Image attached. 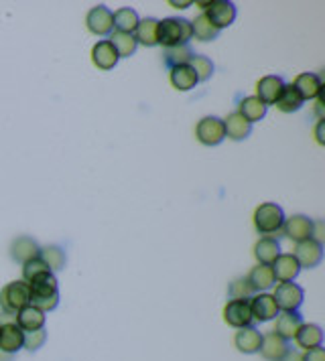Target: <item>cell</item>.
Segmentation results:
<instances>
[{
  "label": "cell",
  "instance_id": "29",
  "mask_svg": "<svg viewBox=\"0 0 325 361\" xmlns=\"http://www.w3.org/2000/svg\"><path fill=\"white\" fill-rule=\"evenodd\" d=\"M274 106H277L281 112L291 114V112H297V110L303 106V97L299 95V92L295 90V86L291 83V86H285V88H283V92L279 95V100L274 102Z\"/></svg>",
  "mask_w": 325,
  "mask_h": 361
},
{
  "label": "cell",
  "instance_id": "37",
  "mask_svg": "<svg viewBox=\"0 0 325 361\" xmlns=\"http://www.w3.org/2000/svg\"><path fill=\"white\" fill-rule=\"evenodd\" d=\"M187 65L195 71L197 81H208L211 77V74H213V63H211V59H208L206 55H193Z\"/></svg>",
  "mask_w": 325,
  "mask_h": 361
},
{
  "label": "cell",
  "instance_id": "1",
  "mask_svg": "<svg viewBox=\"0 0 325 361\" xmlns=\"http://www.w3.org/2000/svg\"><path fill=\"white\" fill-rule=\"evenodd\" d=\"M190 39H193V29L190 20L175 19V17L159 20L157 45H163V49L177 47V45H187Z\"/></svg>",
  "mask_w": 325,
  "mask_h": 361
},
{
  "label": "cell",
  "instance_id": "8",
  "mask_svg": "<svg viewBox=\"0 0 325 361\" xmlns=\"http://www.w3.org/2000/svg\"><path fill=\"white\" fill-rule=\"evenodd\" d=\"M224 321L234 329L252 327L254 319H252L248 301H234V299L228 301V304L224 306Z\"/></svg>",
  "mask_w": 325,
  "mask_h": 361
},
{
  "label": "cell",
  "instance_id": "14",
  "mask_svg": "<svg viewBox=\"0 0 325 361\" xmlns=\"http://www.w3.org/2000/svg\"><path fill=\"white\" fill-rule=\"evenodd\" d=\"M299 272H301V266L293 254H281L272 264L274 280H279V282H293L299 276Z\"/></svg>",
  "mask_w": 325,
  "mask_h": 361
},
{
  "label": "cell",
  "instance_id": "10",
  "mask_svg": "<svg viewBox=\"0 0 325 361\" xmlns=\"http://www.w3.org/2000/svg\"><path fill=\"white\" fill-rule=\"evenodd\" d=\"M204 15L210 19V22L218 31H222V29L230 27L236 19V6L232 2H226V0H215V2H210L208 11Z\"/></svg>",
  "mask_w": 325,
  "mask_h": 361
},
{
  "label": "cell",
  "instance_id": "33",
  "mask_svg": "<svg viewBox=\"0 0 325 361\" xmlns=\"http://www.w3.org/2000/svg\"><path fill=\"white\" fill-rule=\"evenodd\" d=\"M192 29L193 37L197 39V41H201V43H210V41L218 39V35H220V31L211 25L210 19L204 13L199 17H195V20L192 22Z\"/></svg>",
  "mask_w": 325,
  "mask_h": 361
},
{
  "label": "cell",
  "instance_id": "25",
  "mask_svg": "<svg viewBox=\"0 0 325 361\" xmlns=\"http://www.w3.org/2000/svg\"><path fill=\"white\" fill-rule=\"evenodd\" d=\"M281 256V246L277 240H270V238H260L256 244H254V258L258 260V264H265V266H272L274 260Z\"/></svg>",
  "mask_w": 325,
  "mask_h": 361
},
{
  "label": "cell",
  "instance_id": "20",
  "mask_svg": "<svg viewBox=\"0 0 325 361\" xmlns=\"http://www.w3.org/2000/svg\"><path fill=\"white\" fill-rule=\"evenodd\" d=\"M15 323L19 325L22 333L37 331V329H43V325H45V313L35 308V306H31V304H27L25 308H20L19 313L15 315Z\"/></svg>",
  "mask_w": 325,
  "mask_h": 361
},
{
  "label": "cell",
  "instance_id": "23",
  "mask_svg": "<svg viewBox=\"0 0 325 361\" xmlns=\"http://www.w3.org/2000/svg\"><path fill=\"white\" fill-rule=\"evenodd\" d=\"M295 341H297V347L305 349V351H311V349H317L321 347L324 343V333H321V327L319 325H301V329L297 331L295 335Z\"/></svg>",
  "mask_w": 325,
  "mask_h": 361
},
{
  "label": "cell",
  "instance_id": "36",
  "mask_svg": "<svg viewBox=\"0 0 325 361\" xmlns=\"http://www.w3.org/2000/svg\"><path fill=\"white\" fill-rule=\"evenodd\" d=\"M47 274H53V272L49 270V266H47L41 258H33V260H29V262L22 264V280H25L27 285L35 282L39 278L47 276Z\"/></svg>",
  "mask_w": 325,
  "mask_h": 361
},
{
  "label": "cell",
  "instance_id": "44",
  "mask_svg": "<svg viewBox=\"0 0 325 361\" xmlns=\"http://www.w3.org/2000/svg\"><path fill=\"white\" fill-rule=\"evenodd\" d=\"M171 6H175V8H187V6H190V2H175V0H173Z\"/></svg>",
  "mask_w": 325,
  "mask_h": 361
},
{
  "label": "cell",
  "instance_id": "24",
  "mask_svg": "<svg viewBox=\"0 0 325 361\" xmlns=\"http://www.w3.org/2000/svg\"><path fill=\"white\" fill-rule=\"evenodd\" d=\"M224 132H226L230 140H244L252 132V124L244 116H240L238 112H232L224 120Z\"/></svg>",
  "mask_w": 325,
  "mask_h": 361
},
{
  "label": "cell",
  "instance_id": "6",
  "mask_svg": "<svg viewBox=\"0 0 325 361\" xmlns=\"http://www.w3.org/2000/svg\"><path fill=\"white\" fill-rule=\"evenodd\" d=\"M274 303L279 306V311L283 313H295L301 303H303V288L295 282H281V285L274 288V294H272Z\"/></svg>",
  "mask_w": 325,
  "mask_h": 361
},
{
  "label": "cell",
  "instance_id": "22",
  "mask_svg": "<svg viewBox=\"0 0 325 361\" xmlns=\"http://www.w3.org/2000/svg\"><path fill=\"white\" fill-rule=\"evenodd\" d=\"M39 252H41L39 244L33 238H29V236H20V238H17L11 244V256L17 262H22V264L29 262V260H33V258H39Z\"/></svg>",
  "mask_w": 325,
  "mask_h": 361
},
{
  "label": "cell",
  "instance_id": "28",
  "mask_svg": "<svg viewBox=\"0 0 325 361\" xmlns=\"http://www.w3.org/2000/svg\"><path fill=\"white\" fill-rule=\"evenodd\" d=\"M246 280L252 285L254 292L268 290L270 286L277 282V280H274V274H272V266H265V264H258V266L252 268Z\"/></svg>",
  "mask_w": 325,
  "mask_h": 361
},
{
  "label": "cell",
  "instance_id": "2",
  "mask_svg": "<svg viewBox=\"0 0 325 361\" xmlns=\"http://www.w3.org/2000/svg\"><path fill=\"white\" fill-rule=\"evenodd\" d=\"M254 228L258 233H263L265 238L277 240L279 236H283V224H285V215L283 210L277 203H263L254 210L252 215Z\"/></svg>",
  "mask_w": 325,
  "mask_h": 361
},
{
  "label": "cell",
  "instance_id": "40",
  "mask_svg": "<svg viewBox=\"0 0 325 361\" xmlns=\"http://www.w3.org/2000/svg\"><path fill=\"white\" fill-rule=\"evenodd\" d=\"M311 240L324 246V242H325V224H324V222H321V219L313 222V229H311Z\"/></svg>",
  "mask_w": 325,
  "mask_h": 361
},
{
  "label": "cell",
  "instance_id": "31",
  "mask_svg": "<svg viewBox=\"0 0 325 361\" xmlns=\"http://www.w3.org/2000/svg\"><path fill=\"white\" fill-rule=\"evenodd\" d=\"M110 43L116 49L118 57H131V55H134L136 47H138L133 33H120V31H112L110 33Z\"/></svg>",
  "mask_w": 325,
  "mask_h": 361
},
{
  "label": "cell",
  "instance_id": "18",
  "mask_svg": "<svg viewBox=\"0 0 325 361\" xmlns=\"http://www.w3.org/2000/svg\"><path fill=\"white\" fill-rule=\"evenodd\" d=\"M295 90L299 92V95L305 100H317L319 94L324 92V81L321 77L315 76V74H301V76L295 77Z\"/></svg>",
  "mask_w": 325,
  "mask_h": 361
},
{
  "label": "cell",
  "instance_id": "21",
  "mask_svg": "<svg viewBox=\"0 0 325 361\" xmlns=\"http://www.w3.org/2000/svg\"><path fill=\"white\" fill-rule=\"evenodd\" d=\"M260 343H263V335H260V331H256L254 327L238 329L236 335H234V345H236V349L242 351V353H258Z\"/></svg>",
  "mask_w": 325,
  "mask_h": 361
},
{
  "label": "cell",
  "instance_id": "12",
  "mask_svg": "<svg viewBox=\"0 0 325 361\" xmlns=\"http://www.w3.org/2000/svg\"><path fill=\"white\" fill-rule=\"evenodd\" d=\"M311 229H313V219H309L307 215H293L283 224V236L299 244L311 240Z\"/></svg>",
  "mask_w": 325,
  "mask_h": 361
},
{
  "label": "cell",
  "instance_id": "27",
  "mask_svg": "<svg viewBox=\"0 0 325 361\" xmlns=\"http://www.w3.org/2000/svg\"><path fill=\"white\" fill-rule=\"evenodd\" d=\"M157 29H159V20L157 19H142L138 20L136 29H134V41L145 45V47H154L157 45Z\"/></svg>",
  "mask_w": 325,
  "mask_h": 361
},
{
  "label": "cell",
  "instance_id": "26",
  "mask_svg": "<svg viewBox=\"0 0 325 361\" xmlns=\"http://www.w3.org/2000/svg\"><path fill=\"white\" fill-rule=\"evenodd\" d=\"M169 81H171V86L175 90H179V92H190V90L195 88L197 77H195V71H193L190 65H177V67H171Z\"/></svg>",
  "mask_w": 325,
  "mask_h": 361
},
{
  "label": "cell",
  "instance_id": "32",
  "mask_svg": "<svg viewBox=\"0 0 325 361\" xmlns=\"http://www.w3.org/2000/svg\"><path fill=\"white\" fill-rule=\"evenodd\" d=\"M193 57V51L190 45H177V47H167L163 49V61L167 67H177V65H187Z\"/></svg>",
  "mask_w": 325,
  "mask_h": 361
},
{
  "label": "cell",
  "instance_id": "7",
  "mask_svg": "<svg viewBox=\"0 0 325 361\" xmlns=\"http://www.w3.org/2000/svg\"><path fill=\"white\" fill-rule=\"evenodd\" d=\"M86 27L90 33H94L98 37H106L114 31V19H112V13L106 8V6H94L88 11L86 15Z\"/></svg>",
  "mask_w": 325,
  "mask_h": 361
},
{
  "label": "cell",
  "instance_id": "13",
  "mask_svg": "<svg viewBox=\"0 0 325 361\" xmlns=\"http://www.w3.org/2000/svg\"><path fill=\"white\" fill-rule=\"evenodd\" d=\"M118 59L120 57H118V53H116V49L112 47L110 41H98L96 45L92 47V63L102 71L114 69Z\"/></svg>",
  "mask_w": 325,
  "mask_h": 361
},
{
  "label": "cell",
  "instance_id": "19",
  "mask_svg": "<svg viewBox=\"0 0 325 361\" xmlns=\"http://www.w3.org/2000/svg\"><path fill=\"white\" fill-rule=\"evenodd\" d=\"M301 325H303V319H301V315H297V311L295 313H279L272 331L279 337H283L285 341H288V339H295V335L301 329Z\"/></svg>",
  "mask_w": 325,
  "mask_h": 361
},
{
  "label": "cell",
  "instance_id": "30",
  "mask_svg": "<svg viewBox=\"0 0 325 361\" xmlns=\"http://www.w3.org/2000/svg\"><path fill=\"white\" fill-rule=\"evenodd\" d=\"M267 108L268 106H265L256 95H248V97H244V100L240 102L238 114L244 116L250 124H252V122H258V120H263V118L267 116Z\"/></svg>",
  "mask_w": 325,
  "mask_h": 361
},
{
  "label": "cell",
  "instance_id": "42",
  "mask_svg": "<svg viewBox=\"0 0 325 361\" xmlns=\"http://www.w3.org/2000/svg\"><path fill=\"white\" fill-rule=\"evenodd\" d=\"M325 122L324 120H319L317 122V126H315V140L319 142V144H325Z\"/></svg>",
  "mask_w": 325,
  "mask_h": 361
},
{
  "label": "cell",
  "instance_id": "9",
  "mask_svg": "<svg viewBox=\"0 0 325 361\" xmlns=\"http://www.w3.org/2000/svg\"><path fill=\"white\" fill-rule=\"evenodd\" d=\"M250 303V311H252V319L258 321V323H267V321H272L277 319V315L281 313L279 306L274 303L272 294H267V292H258L252 297Z\"/></svg>",
  "mask_w": 325,
  "mask_h": 361
},
{
  "label": "cell",
  "instance_id": "16",
  "mask_svg": "<svg viewBox=\"0 0 325 361\" xmlns=\"http://www.w3.org/2000/svg\"><path fill=\"white\" fill-rule=\"evenodd\" d=\"M263 357L268 361H281L288 351L287 341L283 337H279L274 331H270L267 335H263V343H260V349Z\"/></svg>",
  "mask_w": 325,
  "mask_h": 361
},
{
  "label": "cell",
  "instance_id": "34",
  "mask_svg": "<svg viewBox=\"0 0 325 361\" xmlns=\"http://www.w3.org/2000/svg\"><path fill=\"white\" fill-rule=\"evenodd\" d=\"M112 19H114L116 31H120V33H134V29L140 20L133 8H118L116 13H112Z\"/></svg>",
  "mask_w": 325,
  "mask_h": 361
},
{
  "label": "cell",
  "instance_id": "4",
  "mask_svg": "<svg viewBox=\"0 0 325 361\" xmlns=\"http://www.w3.org/2000/svg\"><path fill=\"white\" fill-rule=\"evenodd\" d=\"M29 304V285L25 280L8 282L0 290V306L8 315H17Z\"/></svg>",
  "mask_w": 325,
  "mask_h": 361
},
{
  "label": "cell",
  "instance_id": "3",
  "mask_svg": "<svg viewBox=\"0 0 325 361\" xmlns=\"http://www.w3.org/2000/svg\"><path fill=\"white\" fill-rule=\"evenodd\" d=\"M29 304L39 308V311H43V313L53 311L58 306V278L53 274H47V276H43V278H39V280L29 285Z\"/></svg>",
  "mask_w": 325,
  "mask_h": 361
},
{
  "label": "cell",
  "instance_id": "45",
  "mask_svg": "<svg viewBox=\"0 0 325 361\" xmlns=\"http://www.w3.org/2000/svg\"><path fill=\"white\" fill-rule=\"evenodd\" d=\"M0 361H13V355H11V353H4V351H0Z\"/></svg>",
  "mask_w": 325,
  "mask_h": 361
},
{
  "label": "cell",
  "instance_id": "38",
  "mask_svg": "<svg viewBox=\"0 0 325 361\" xmlns=\"http://www.w3.org/2000/svg\"><path fill=\"white\" fill-rule=\"evenodd\" d=\"M230 297L234 299V301H248L252 299L256 292H254V288L250 285L246 278H240V280H234L228 288Z\"/></svg>",
  "mask_w": 325,
  "mask_h": 361
},
{
  "label": "cell",
  "instance_id": "15",
  "mask_svg": "<svg viewBox=\"0 0 325 361\" xmlns=\"http://www.w3.org/2000/svg\"><path fill=\"white\" fill-rule=\"evenodd\" d=\"M22 335L17 323H0V351L15 355L22 349Z\"/></svg>",
  "mask_w": 325,
  "mask_h": 361
},
{
  "label": "cell",
  "instance_id": "5",
  "mask_svg": "<svg viewBox=\"0 0 325 361\" xmlns=\"http://www.w3.org/2000/svg\"><path fill=\"white\" fill-rule=\"evenodd\" d=\"M195 136L201 144L206 147H215L220 144L224 138H226V132H224V120L215 118V116H206L197 122L195 126Z\"/></svg>",
  "mask_w": 325,
  "mask_h": 361
},
{
  "label": "cell",
  "instance_id": "35",
  "mask_svg": "<svg viewBox=\"0 0 325 361\" xmlns=\"http://www.w3.org/2000/svg\"><path fill=\"white\" fill-rule=\"evenodd\" d=\"M39 258L49 266L51 272H59V270H63V268H65V252H63L59 246L41 247Z\"/></svg>",
  "mask_w": 325,
  "mask_h": 361
},
{
  "label": "cell",
  "instance_id": "11",
  "mask_svg": "<svg viewBox=\"0 0 325 361\" xmlns=\"http://www.w3.org/2000/svg\"><path fill=\"white\" fill-rule=\"evenodd\" d=\"M293 256L301 268H315L319 266V262L324 258V246L313 242V240H305V242H299L295 246Z\"/></svg>",
  "mask_w": 325,
  "mask_h": 361
},
{
  "label": "cell",
  "instance_id": "17",
  "mask_svg": "<svg viewBox=\"0 0 325 361\" xmlns=\"http://www.w3.org/2000/svg\"><path fill=\"white\" fill-rule=\"evenodd\" d=\"M283 88H285V81H283L281 77H277V76L263 77V79L256 83V97H258L265 106L274 104V102L279 100L281 92H283Z\"/></svg>",
  "mask_w": 325,
  "mask_h": 361
},
{
  "label": "cell",
  "instance_id": "43",
  "mask_svg": "<svg viewBox=\"0 0 325 361\" xmlns=\"http://www.w3.org/2000/svg\"><path fill=\"white\" fill-rule=\"evenodd\" d=\"M281 361H303V355H301V353H297V351H287V355H285Z\"/></svg>",
  "mask_w": 325,
  "mask_h": 361
},
{
  "label": "cell",
  "instance_id": "39",
  "mask_svg": "<svg viewBox=\"0 0 325 361\" xmlns=\"http://www.w3.org/2000/svg\"><path fill=\"white\" fill-rule=\"evenodd\" d=\"M47 341V333L45 329H37V331H29L22 335V347L29 349V351H37Z\"/></svg>",
  "mask_w": 325,
  "mask_h": 361
},
{
  "label": "cell",
  "instance_id": "41",
  "mask_svg": "<svg viewBox=\"0 0 325 361\" xmlns=\"http://www.w3.org/2000/svg\"><path fill=\"white\" fill-rule=\"evenodd\" d=\"M303 361H325V349L324 347H317V349H311L303 355Z\"/></svg>",
  "mask_w": 325,
  "mask_h": 361
}]
</instances>
